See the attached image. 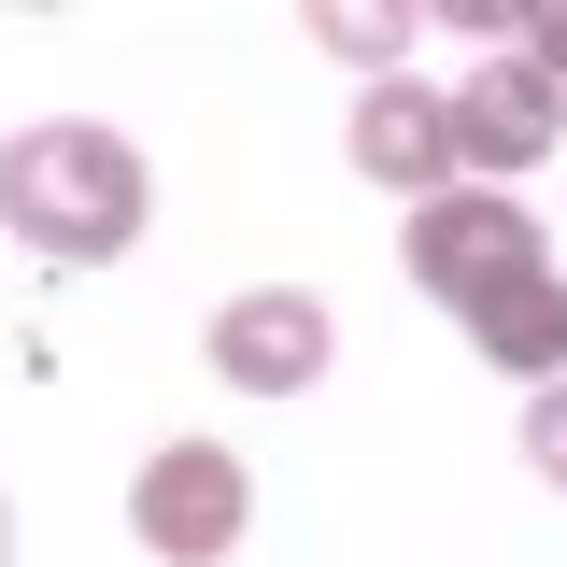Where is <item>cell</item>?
<instances>
[{
    "label": "cell",
    "mask_w": 567,
    "mask_h": 567,
    "mask_svg": "<svg viewBox=\"0 0 567 567\" xmlns=\"http://www.w3.org/2000/svg\"><path fill=\"white\" fill-rule=\"evenodd\" d=\"M142 213H156V185H142V156L114 128H14L0 142V227L29 241V256H128L142 241Z\"/></svg>",
    "instance_id": "6da1fadb"
},
{
    "label": "cell",
    "mask_w": 567,
    "mask_h": 567,
    "mask_svg": "<svg viewBox=\"0 0 567 567\" xmlns=\"http://www.w3.org/2000/svg\"><path fill=\"white\" fill-rule=\"evenodd\" d=\"M554 270V241H539V213L511 199V185H440L412 199V284L440 312H483L496 284H539Z\"/></svg>",
    "instance_id": "7a4b0ae2"
},
{
    "label": "cell",
    "mask_w": 567,
    "mask_h": 567,
    "mask_svg": "<svg viewBox=\"0 0 567 567\" xmlns=\"http://www.w3.org/2000/svg\"><path fill=\"white\" fill-rule=\"evenodd\" d=\"M241 525H256V483H241V454L227 440H156L128 483V539L156 567H227L241 554Z\"/></svg>",
    "instance_id": "3957f363"
},
{
    "label": "cell",
    "mask_w": 567,
    "mask_h": 567,
    "mask_svg": "<svg viewBox=\"0 0 567 567\" xmlns=\"http://www.w3.org/2000/svg\"><path fill=\"white\" fill-rule=\"evenodd\" d=\"M199 354L227 369V398H312L327 383V298H298V284H256V298H227L199 327Z\"/></svg>",
    "instance_id": "277c9868"
},
{
    "label": "cell",
    "mask_w": 567,
    "mask_h": 567,
    "mask_svg": "<svg viewBox=\"0 0 567 567\" xmlns=\"http://www.w3.org/2000/svg\"><path fill=\"white\" fill-rule=\"evenodd\" d=\"M440 114H454V171H539V156H554V128H567V100H554L525 58H483Z\"/></svg>",
    "instance_id": "5b68a950"
},
{
    "label": "cell",
    "mask_w": 567,
    "mask_h": 567,
    "mask_svg": "<svg viewBox=\"0 0 567 567\" xmlns=\"http://www.w3.org/2000/svg\"><path fill=\"white\" fill-rule=\"evenodd\" d=\"M354 171H369V185H412V199H440V171H454V114H440V85L383 71V85L354 100Z\"/></svg>",
    "instance_id": "8992f818"
},
{
    "label": "cell",
    "mask_w": 567,
    "mask_h": 567,
    "mask_svg": "<svg viewBox=\"0 0 567 567\" xmlns=\"http://www.w3.org/2000/svg\"><path fill=\"white\" fill-rule=\"evenodd\" d=\"M468 341L511 369V383H567V284L539 270V284H496L483 312H468Z\"/></svg>",
    "instance_id": "52a82bcc"
},
{
    "label": "cell",
    "mask_w": 567,
    "mask_h": 567,
    "mask_svg": "<svg viewBox=\"0 0 567 567\" xmlns=\"http://www.w3.org/2000/svg\"><path fill=\"white\" fill-rule=\"evenodd\" d=\"M525 468L567 496V383H539V398H525Z\"/></svg>",
    "instance_id": "ba28073f"
},
{
    "label": "cell",
    "mask_w": 567,
    "mask_h": 567,
    "mask_svg": "<svg viewBox=\"0 0 567 567\" xmlns=\"http://www.w3.org/2000/svg\"><path fill=\"white\" fill-rule=\"evenodd\" d=\"M398 29H412V14H312V43H327V58H383Z\"/></svg>",
    "instance_id": "9c48e42d"
},
{
    "label": "cell",
    "mask_w": 567,
    "mask_h": 567,
    "mask_svg": "<svg viewBox=\"0 0 567 567\" xmlns=\"http://www.w3.org/2000/svg\"><path fill=\"white\" fill-rule=\"evenodd\" d=\"M525 71H539V85L567 100V0H554V14H525Z\"/></svg>",
    "instance_id": "30bf717a"
},
{
    "label": "cell",
    "mask_w": 567,
    "mask_h": 567,
    "mask_svg": "<svg viewBox=\"0 0 567 567\" xmlns=\"http://www.w3.org/2000/svg\"><path fill=\"white\" fill-rule=\"evenodd\" d=\"M0 554H14V496H0Z\"/></svg>",
    "instance_id": "8fae6325"
}]
</instances>
